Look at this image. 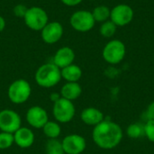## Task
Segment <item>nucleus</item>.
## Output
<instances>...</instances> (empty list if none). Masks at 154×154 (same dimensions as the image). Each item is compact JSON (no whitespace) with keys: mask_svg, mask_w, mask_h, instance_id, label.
<instances>
[{"mask_svg":"<svg viewBox=\"0 0 154 154\" xmlns=\"http://www.w3.org/2000/svg\"><path fill=\"white\" fill-rule=\"evenodd\" d=\"M124 134L121 126L110 120H104L92 132V139L96 145L103 150H112L119 145Z\"/></svg>","mask_w":154,"mask_h":154,"instance_id":"obj_1","label":"nucleus"},{"mask_svg":"<svg viewBox=\"0 0 154 154\" xmlns=\"http://www.w3.org/2000/svg\"><path fill=\"white\" fill-rule=\"evenodd\" d=\"M34 79L36 83L42 88H50L55 87L61 79L60 69L52 62L42 64L36 70Z\"/></svg>","mask_w":154,"mask_h":154,"instance_id":"obj_2","label":"nucleus"},{"mask_svg":"<svg viewBox=\"0 0 154 154\" xmlns=\"http://www.w3.org/2000/svg\"><path fill=\"white\" fill-rule=\"evenodd\" d=\"M32 88L30 83L23 79L13 81L7 90L9 100L16 105L25 103L31 97Z\"/></svg>","mask_w":154,"mask_h":154,"instance_id":"obj_3","label":"nucleus"},{"mask_svg":"<svg viewBox=\"0 0 154 154\" xmlns=\"http://www.w3.org/2000/svg\"><path fill=\"white\" fill-rule=\"evenodd\" d=\"M23 20L29 29L41 32L49 23V16L43 8L40 6H32L28 8Z\"/></svg>","mask_w":154,"mask_h":154,"instance_id":"obj_4","label":"nucleus"},{"mask_svg":"<svg viewBox=\"0 0 154 154\" xmlns=\"http://www.w3.org/2000/svg\"><path fill=\"white\" fill-rule=\"evenodd\" d=\"M126 48L120 40H112L108 42L103 49V59L109 64H118L125 57Z\"/></svg>","mask_w":154,"mask_h":154,"instance_id":"obj_5","label":"nucleus"},{"mask_svg":"<svg viewBox=\"0 0 154 154\" xmlns=\"http://www.w3.org/2000/svg\"><path fill=\"white\" fill-rule=\"evenodd\" d=\"M52 114L56 122L59 124H67L74 118L76 108L72 101L60 97L53 103Z\"/></svg>","mask_w":154,"mask_h":154,"instance_id":"obj_6","label":"nucleus"},{"mask_svg":"<svg viewBox=\"0 0 154 154\" xmlns=\"http://www.w3.org/2000/svg\"><path fill=\"white\" fill-rule=\"evenodd\" d=\"M69 23L74 30L80 32H87L94 28L96 22L91 12L87 10H79L71 14Z\"/></svg>","mask_w":154,"mask_h":154,"instance_id":"obj_7","label":"nucleus"},{"mask_svg":"<svg viewBox=\"0 0 154 154\" xmlns=\"http://www.w3.org/2000/svg\"><path fill=\"white\" fill-rule=\"evenodd\" d=\"M22 125V119L18 113L12 109L0 111V130L1 132L14 134Z\"/></svg>","mask_w":154,"mask_h":154,"instance_id":"obj_8","label":"nucleus"},{"mask_svg":"<svg viewBox=\"0 0 154 154\" xmlns=\"http://www.w3.org/2000/svg\"><path fill=\"white\" fill-rule=\"evenodd\" d=\"M134 10L126 4L116 5L110 12V20L116 26H125L134 19Z\"/></svg>","mask_w":154,"mask_h":154,"instance_id":"obj_9","label":"nucleus"},{"mask_svg":"<svg viewBox=\"0 0 154 154\" xmlns=\"http://www.w3.org/2000/svg\"><path fill=\"white\" fill-rule=\"evenodd\" d=\"M65 154H81L87 147L86 139L76 134H69L61 141Z\"/></svg>","mask_w":154,"mask_h":154,"instance_id":"obj_10","label":"nucleus"},{"mask_svg":"<svg viewBox=\"0 0 154 154\" xmlns=\"http://www.w3.org/2000/svg\"><path fill=\"white\" fill-rule=\"evenodd\" d=\"M64 32L63 26L60 23L53 21L49 22L41 31V36L47 44H54L58 42Z\"/></svg>","mask_w":154,"mask_h":154,"instance_id":"obj_11","label":"nucleus"},{"mask_svg":"<svg viewBox=\"0 0 154 154\" xmlns=\"http://www.w3.org/2000/svg\"><path fill=\"white\" fill-rule=\"evenodd\" d=\"M25 118L29 125L36 129H42L44 125L49 121L47 111L39 106L30 107L26 112Z\"/></svg>","mask_w":154,"mask_h":154,"instance_id":"obj_12","label":"nucleus"},{"mask_svg":"<svg viewBox=\"0 0 154 154\" xmlns=\"http://www.w3.org/2000/svg\"><path fill=\"white\" fill-rule=\"evenodd\" d=\"M75 60V52L74 51L68 46H64L60 48L53 56L52 63L55 64L60 69L73 64Z\"/></svg>","mask_w":154,"mask_h":154,"instance_id":"obj_13","label":"nucleus"},{"mask_svg":"<svg viewBox=\"0 0 154 154\" xmlns=\"http://www.w3.org/2000/svg\"><path fill=\"white\" fill-rule=\"evenodd\" d=\"M34 138L35 137L33 132L28 127L21 126L14 134V143L22 149L30 148L34 143Z\"/></svg>","mask_w":154,"mask_h":154,"instance_id":"obj_14","label":"nucleus"},{"mask_svg":"<svg viewBox=\"0 0 154 154\" xmlns=\"http://www.w3.org/2000/svg\"><path fill=\"white\" fill-rule=\"evenodd\" d=\"M81 121L88 125L96 126L102 121H104V114L96 107H87L82 110L80 114Z\"/></svg>","mask_w":154,"mask_h":154,"instance_id":"obj_15","label":"nucleus"},{"mask_svg":"<svg viewBox=\"0 0 154 154\" xmlns=\"http://www.w3.org/2000/svg\"><path fill=\"white\" fill-rule=\"evenodd\" d=\"M82 93V88L78 82H67L60 88V97L69 101L78 99Z\"/></svg>","mask_w":154,"mask_h":154,"instance_id":"obj_16","label":"nucleus"},{"mask_svg":"<svg viewBox=\"0 0 154 154\" xmlns=\"http://www.w3.org/2000/svg\"><path fill=\"white\" fill-rule=\"evenodd\" d=\"M61 79L67 82H78L82 77V69L76 64H70L60 69Z\"/></svg>","mask_w":154,"mask_h":154,"instance_id":"obj_17","label":"nucleus"},{"mask_svg":"<svg viewBox=\"0 0 154 154\" xmlns=\"http://www.w3.org/2000/svg\"><path fill=\"white\" fill-rule=\"evenodd\" d=\"M42 131L49 139H57L61 134V127L56 121H48L42 127Z\"/></svg>","mask_w":154,"mask_h":154,"instance_id":"obj_18","label":"nucleus"},{"mask_svg":"<svg viewBox=\"0 0 154 154\" xmlns=\"http://www.w3.org/2000/svg\"><path fill=\"white\" fill-rule=\"evenodd\" d=\"M110 12L111 10L106 5H98L95 7L91 13L95 22L104 23L108 19H110Z\"/></svg>","mask_w":154,"mask_h":154,"instance_id":"obj_19","label":"nucleus"},{"mask_svg":"<svg viewBox=\"0 0 154 154\" xmlns=\"http://www.w3.org/2000/svg\"><path fill=\"white\" fill-rule=\"evenodd\" d=\"M46 154H65L61 141L57 139H49L45 144Z\"/></svg>","mask_w":154,"mask_h":154,"instance_id":"obj_20","label":"nucleus"},{"mask_svg":"<svg viewBox=\"0 0 154 154\" xmlns=\"http://www.w3.org/2000/svg\"><path fill=\"white\" fill-rule=\"evenodd\" d=\"M126 134L132 139H138L144 135V126L140 123L131 124L126 129Z\"/></svg>","mask_w":154,"mask_h":154,"instance_id":"obj_21","label":"nucleus"},{"mask_svg":"<svg viewBox=\"0 0 154 154\" xmlns=\"http://www.w3.org/2000/svg\"><path fill=\"white\" fill-rule=\"evenodd\" d=\"M116 27L117 26L111 20H107L102 23L100 26V34L105 38H111L115 35L116 32Z\"/></svg>","mask_w":154,"mask_h":154,"instance_id":"obj_22","label":"nucleus"},{"mask_svg":"<svg viewBox=\"0 0 154 154\" xmlns=\"http://www.w3.org/2000/svg\"><path fill=\"white\" fill-rule=\"evenodd\" d=\"M14 143V134H9L5 132L0 133V150L9 149Z\"/></svg>","mask_w":154,"mask_h":154,"instance_id":"obj_23","label":"nucleus"},{"mask_svg":"<svg viewBox=\"0 0 154 154\" xmlns=\"http://www.w3.org/2000/svg\"><path fill=\"white\" fill-rule=\"evenodd\" d=\"M144 126V136L154 143V120H147L143 125Z\"/></svg>","mask_w":154,"mask_h":154,"instance_id":"obj_24","label":"nucleus"},{"mask_svg":"<svg viewBox=\"0 0 154 154\" xmlns=\"http://www.w3.org/2000/svg\"><path fill=\"white\" fill-rule=\"evenodd\" d=\"M28 10V7L23 5V4H18L16 5L14 9H13V12H14V14L17 17H20V18H23L26 12Z\"/></svg>","mask_w":154,"mask_h":154,"instance_id":"obj_25","label":"nucleus"},{"mask_svg":"<svg viewBox=\"0 0 154 154\" xmlns=\"http://www.w3.org/2000/svg\"><path fill=\"white\" fill-rule=\"evenodd\" d=\"M146 116L148 120H154V101H152L147 107Z\"/></svg>","mask_w":154,"mask_h":154,"instance_id":"obj_26","label":"nucleus"},{"mask_svg":"<svg viewBox=\"0 0 154 154\" xmlns=\"http://www.w3.org/2000/svg\"><path fill=\"white\" fill-rule=\"evenodd\" d=\"M65 5H68V6H75V5H79L83 0H60Z\"/></svg>","mask_w":154,"mask_h":154,"instance_id":"obj_27","label":"nucleus"},{"mask_svg":"<svg viewBox=\"0 0 154 154\" xmlns=\"http://www.w3.org/2000/svg\"><path fill=\"white\" fill-rule=\"evenodd\" d=\"M61 97H60V94H58V93H51V96H50V99L54 103V102H56L57 100H59L60 98Z\"/></svg>","mask_w":154,"mask_h":154,"instance_id":"obj_28","label":"nucleus"},{"mask_svg":"<svg viewBox=\"0 0 154 154\" xmlns=\"http://www.w3.org/2000/svg\"><path fill=\"white\" fill-rule=\"evenodd\" d=\"M5 25H6V23H5V18L0 15V32L4 31V29L5 28Z\"/></svg>","mask_w":154,"mask_h":154,"instance_id":"obj_29","label":"nucleus"},{"mask_svg":"<svg viewBox=\"0 0 154 154\" xmlns=\"http://www.w3.org/2000/svg\"><path fill=\"white\" fill-rule=\"evenodd\" d=\"M90 1H95V0H90Z\"/></svg>","mask_w":154,"mask_h":154,"instance_id":"obj_30","label":"nucleus"}]
</instances>
